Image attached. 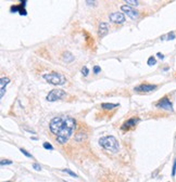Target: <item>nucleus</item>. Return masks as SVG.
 I'll return each mask as SVG.
<instances>
[{
    "label": "nucleus",
    "mask_w": 176,
    "mask_h": 182,
    "mask_svg": "<svg viewBox=\"0 0 176 182\" xmlns=\"http://www.w3.org/2000/svg\"><path fill=\"white\" fill-rule=\"evenodd\" d=\"M76 128V120L71 116H57L49 123V129L56 135L58 143L65 144Z\"/></svg>",
    "instance_id": "obj_1"
},
{
    "label": "nucleus",
    "mask_w": 176,
    "mask_h": 182,
    "mask_svg": "<svg viewBox=\"0 0 176 182\" xmlns=\"http://www.w3.org/2000/svg\"><path fill=\"white\" fill-rule=\"evenodd\" d=\"M99 145L102 146L104 150L112 152V153H117L119 152V142L113 135H107V137H102L99 139Z\"/></svg>",
    "instance_id": "obj_2"
},
{
    "label": "nucleus",
    "mask_w": 176,
    "mask_h": 182,
    "mask_svg": "<svg viewBox=\"0 0 176 182\" xmlns=\"http://www.w3.org/2000/svg\"><path fill=\"white\" fill-rule=\"evenodd\" d=\"M44 79L47 81V83H51V85H56V86H61L64 85L66 83V78L63 74H60V73H48V74L42 75Z\"/></svg>",
    "instance_id": "obj_3"
},
{
    "label": "nucleus",
    "mask_w": 176,
    "mask_h": 182,
    "mask_svg": "<svg viewBox=\"0 0 176 182\" xmlns=\"http://www.w3.org/2000/svg\"><path fill=\"white\" fill-rule=\"evenodd\" d=\"M66 96V92L62 89H53L51 90L47 96V101L49 102H54L57 100H60Z\"/></svg>",
    "instance_id": "obj_4"
},
{
    "label": "nucleus",
    "mask_w": 176,
    "mask_h": 182,
    "mask_svg": "<svg viewBox=\"0 0 176 182\" xmlns=\"http://www.w3.org/2000/svg\"><path fill=\"white\" fill-rule=\"evenodd\" d=\"M156 108H163V110H166V111H171V112H173V104L172 102L170 101L168 97H164L162 99L160 100L159 102L156 104Z\"/></svg>",
    "instance_id": "obj_5"
},
{
    "label": "nucleus",
    "mask_w": 176,
    "mask_h": 182,
    "mask_svg": "<svg viewBox=\"0 0 176 182\" xmlns=\"http://www.w3.org/2000/svg\"><path fill=\"white\" fill-rule=\"evenodd\" d=\"M109 19L111 22L115 23V24H123L125 22V17L121 12H113V13L110 14Z\"/></svg>",
    "instance_id": "obj_6"
},
{
    "label": "nucleus",
    "mask_w": 176,
    "mask_h": 182,
    "mask_svg": "<svg viewBox=\"0 0 176 182\" xmlns=\"http://www.w3.org/2000/svg\"><path fill=\"white\" fill-rule=\"evenodd\" d=\"M156 89V85H150V83H141L138 87H135V91L138 92H150Z\"/></svg>",
    "instance_id": "obj_7"
},
{
    "label": "nucleus",
    "mask_w": 176,
    "mask_h": 182,
    "mask_svg": "<svg viewBox=\"0 0 176 182\" xmlns=\"http://www.w3.org/2000/svg\"><path fill=\"white\" fill-rule=\"evenodd\" d=\"M121 10L123 12H125V13H127V15H128L131 19L135 20L136 17H138V12L135 10V9L131 8L129 6H126V5H124V6L121 7Z\"/></svg>",
    "instance_id": "obj_8"
},
{
    "label": "nucleus",
    "mask_w": 176,
    "mask_h": 182,
    "mask_svg": "<svg viewBox=\"0 0 176 182\" xmlns=\"http://www.w3.org/2000/svg\"><path fill=\"white\" fill-rule=\"evenodd\" d=\"M109 33V24L107 22H101L99 24V27H98V36L102 38Z\"/></svg>",
    "instance_id": "obj_9"
},
{
    "label": "nucleus",
    "mask_w": 176,
    "mask_h": 182,
    "mask_svg": "<svg viewBox=\"0 0 176 182\" xmlns=\"http://www.w3.org/2000/svg\"><path fill=\"white\" fill-rule=\"evenodd\" d=\"M139 121V119L136 118V117H133V118H129L128 120H126L123 125H122V129L126 130V129H131L134 126H136V124Z\"/></svg>",
    "instance_id": "obj_10"
},
{
    "label": "nucleus",
    "mask_w": 176,
    "mask_h": 182,
    "mask_svg": "<svg viewBox=\"0 0 176 182\" xmlns=\"http://www.w3.org/2000/svg\"><path fill=\"white\" fill-rule=\"evenodd\" d=\"M9 83H10V79H9L8 77H1V79H0V88H1V92H0V97L3 98V96H5V92H6V88L7 86L9 85Z\"/></svg>",
    "instance_id": "obj_11"
},
{
    "label": "nucleus",
    "mask_w": 176,
    "mask_h": 182,
    "mask_svg": "<svg viewBox=\"0 0 176 182\" xmlns=\"http://www.w3.org/2000/svg\"><path fill=\"white\" fill-rule=\"evenodd\" d=\"M62 59H63L65 62H72V61L74 60V56H73L70 52H63V54H62Z\"/></svg>",
    "instance_id": "obj_12"
},
{
    "label": "nucleus",
    "mask_w": 176,
    "mask_h": 182,
    "mask_svg": "<svg viewBox=\"0 0 176 182\" xmlns=\"http://www.w3.org/2000/svg\"><path fill=\"white\" fill-rule=\"evenodd\" d=\"M119 104H113V103H102L101 104V108H103V110H112V108H116Z\"/></svg>",
    "instance_id": "obj_13"
},
{
    "label": "nucleus",
    "mask_w": 176,
    "mask_h": 182,
    "mask_svg": "<svg viewBox=\"0 0 176 182\" xmlns=\"http://www.w3.org/2000/svg\"><path fill=\"white\" fill-rule=\"evenodd\" d=\"M175 38V34L172 32V33H168V35H165V36H163V37H161V39H163V40H172V39H174Z\"/></svg>",
    "instance_id": "obj_14"
},
{
    "label": "nucleus",
    "mask_w": 176,
    "mask_h": 182,
    "mask_svg": "<svg viewBox=\"0 0 176 182\" xmlns=\"http://www.w3.org/2000/svg\"><path fill=\"white\" fill-rule=\"evenodd\" d=\"M156 63V60L154 59V56H150V58L148 59V61H147V64H148L149 66H152V65H154Z\"/></svg>",
    "instance_id": "obj_15"
},
{
    "label": "nucleus",
    "mask_w": 176,
    "mask_h": 182,
    "mask_svg": "<svg viewBox=\"0 0 176 182\" xmlns=\"http://www.w3.org/2000/svg\"><path fill=\"white\" fill-rule=\"evenodd\" d=\"M126 3H127V5H131V6L133 7L138 6V1H137V0H126Z\"/></svg>",
    "instance_id": "obj_16"
},
{
    "label": "nucleus",
    "mask_w": 176,
    "mask_h": 182,
    "mask_svg": "<svg viewBox=\"0 0 176 182\" xmlns=\"http://www.w3.org/2000/svg\"><path fill=\"white\" fill-rule=\"evenodd\" d=\"M10 11H11V13H17L20 11V6H12L10 8Z\"/></svg>",
    "instance_id": "obj_17"
},
{
    "label": "nucleus",
    "mask_w": 176,
    "mask_h": 182,
    "mask_svg": "<svg viewBox=\"0 0 176 182\" xmlns=\"http://www.w3.org/2000/svg\"><path fill=\"white\" fill-rule=\"evenodd\" d=\"M62 171H63V172H67V174H71V176H72V177H75V178H76V177H77V174H76L75 172H73L72 170H70V169H63V170H62Z\"/></svg>",
    "instance_id": "obj_18"
},
{
    "label": "nucleus",
    "mask_w": 176,
    "mask_h": 182,
    "mask_svg": "<svg viewBox=\"0 0 176 182\" xmlns=\"http://www.w3.org/2000/svg\"><path fill=\"white\" fill-rule=\"evenodd\" d=\"M20 151L22 152V153H23V154H24V155H25L26 157H31V158H33V155H32V154H29V153H28V152L26 151V150H24V149H21V150H20Z\"/></svg>",
    "instance_id": "obj_19"
},
{
    "label": "nucleus",
    "mask_w": 176,
    "mask_h": 182,
    "mask_svg": "<svg viewBox=\"0 0 176 182\" xmlns=\"http://www.w3.org/2000/svg\"><path fill=\"white\" fill-rule=\"evenodd\" d=\"M0 164H1V166L3 165H11L12 164V160H9V159H2L1 162H0Z\"/></svg>",
    "instance_id": "obj_20"
},
{
    "label": "nucleus",
    "mask_w": 176,
    "mask_h": 182,
    "mask_svg": "<svg viewBox=\"0 0 176 182\" xmlns=\"http://www.w3.org/2000/svg\"><path fill=\"white\" fill-rule=\"evenodd\" d=\"M44 147H45L46 150H51V151L53 150V146L51 145L50 143H48V142H45V143H44Z\"/></svg>",
    "instance_id": "obj_21"
},
{
    "label": "nucleus",
    "mask_w": 176,
    "mask_h": 182,
    "mask_svg": "<svg viewBox=\"0 0 176 182\" xmlns=\"http://www.w3.org/2000/svg\"><path fill=\"white\" fill-rule=\"evenodd\" d=\"M88 73H89V69L87 68L86 66H84L83 68H82V74L84 75V76H87V75H88Z\"/></svg>",
    "instance_id": "obj_22"
},
{
    "label": "nucleus",
    "mask_w": 176,
    "mask_h": 182,
    "mask_svg": "<svg viewBox=\"0 0 176 182\" xmlns=\"http://www.w3.org/2000/svg\"><path fill=\"white\" fill-rule=\"evenodd\" d=\"M176 174V158L174 159V163H173V169H172V176H175Z\"/></svg>",
    "instance_id": "obj_23"
},
{
    "label": "nucleus",
    "mask_w": 176,
    "mask_h": 182,
    "mask_svg": "<svg viewBox=\"0 0 176 182\" xmlns=\"http://www.w3.org/2000/svg\"><path fill=\"white\" fill-rule=\"evenodd\" d=\"M100 72H101V67L98 66V65H96V66L94 67V73H95V74H99Z\"/></svg>",
    "instance_id": "obj_24"
},
{
    "label": "nucleus",
    "mask_w": 176,
    "mask_h": 182,
    "mask_svg": "<svg viewBox=\"0 0 176 182\" xmlns=\"http://www.w3.org/2000/svg\"><path fill=\"white\" fill-rule=\"evenodd\" d=\"M33 168L36 169V170H42V167H40V165H38V164H33Z\"/></svg>",
    "instance_id": "obj_25"
},
{
    "label": "nucleus",
    "mask_w": 176,
    "mask_h": 182,
    "mask_svg": "<svg viewBox=\"0 0 176 182\" xmlns=\"http://www.w3.org/2000/svg\"><path fill=\"white\" fill-rule=\"evenodd\" d=\"M156 55H158V56H159V58H160V59H161V60H163V59H164V55H163V54H162V53H160V52H158V54H156Z\"/></svg>",
    "instance_id": "obj_26"
},
{
    "label": "nucleus",
    "mask_w": 176,
    "mask_h": 182,
    "mask_svg": "<svg viewBox=\"0 0 176 182\" xmlns=\"http://www.w3.org/2000/svg\"><path fill=\"white\" fill-rule=\"evenodd\" d=\"M86 3H88L89 6H91V5H95L96 1H86Z\"/></svg>",
    "instance_id": "obj_27"
},
{
    "label": "nucleus",
    "mask_w": 176,
    "mask_h": 182,
    "mask_svg": "<svg viewBox=\"0 0 176 182\" xmlns=\"http://www.w3.org/2000/svg\"><path fill=\"white\" fill-rule=\"evenodd\" d=\"M7 182H9V181H7Z\"/></svg>",
    "instance_id": "obj_28"
}]
</instances>
